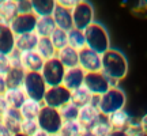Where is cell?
<instances>
[{
	"label": "cell",
	"instance_id": "obj_33",
	"mask_svg": "<svg viewBox=\"0 0 147 136\" xmlns=\"http://www.w3.org/2000/svg\"><path fill=\"white\" fill-rule=\"evenodd\" d=\"M112 127H110L109 121H108V117H101L100 121L95 124L90 131H91V133L94 136H109L110 132H112Z\"/></svg>",
	"mask_w": 147,
	"mask_h": 136
},
{
	"label": "cell",
	"instance_id": "obj_46",
	"mask_svg": "<svg viewBox=\"0 0 147 136\" xmlns=\"http://www.w3.org/2000/svg\"><path fill=\"white\" fill-rule=\"evenodd\" d=\"M34 136H51V135H48L47 132H44V131H41V129H40V131L37 132V133H36Z\"/></svg>",
	"mask_w": 147,
	"mask_h": 136
},
{
	"label": "cell",
	"instance_id": "obj_9",
	"mask_svg": "<svg viewBox=\"0 0 147 136\" xmlns=\"http://www.w3.org/2000/svg\"><path fill=\"white\" fill-rule=\"evenodd\" d=\"M69 102H71V91L61 84V86H56V87H48L42 105L60 110L64 105L69 104Z\"/></svg>",
	"mask_w": 147,
	"mask_h": 136
},
{
	"label": "cell",
	"instance_id": "obj_30",
	"mask_svg": "<svg viewBox=\"0 0 147 136\" xmlns=\"http://www.w3.org/2000/svg\"><path fill=\"white\" fill-rule=\"evenodd\" d=\"M84 129L78 121H64L61 129L59 132L60 136H80Z\"/></svg>",
	"mask_w": 147,
	"mask_h": 136
},
{
	"label": "cell",
	"instance_id": "obj_22",
	"mask_svg": "<svg viewBox=\"0 0 147 136\" xmlns=\"http://www.w3.org/2000/svg\"><path fill=\"white\" fill-rule=\"evenodd\" d=\"M18 15L16 1L14 0H3L0 1V22L10 25Z\"/></svg>",
	"mask_w": 147,
	"mask_h": 136
},
{
	"label": "cell",
	"instance_id": "obj_14",
	"mask_svg": "<svg viewBox=\"0 0 147 136\" xmlns=\"http://www.w3.org/2000/svg\"><path fill=\"white\" fill-rule=\"evenodd\" d=\"M84 78H86V72L80 67L68 68L65 69V75L63 79V86L69 91L82 87L84 84Z\"/></svg>",
	"mask_w": 147,
	"mask_h": 136
},
{
	"label": "cell",
	"instance_id": "obj_23",
	"mask_svg": "<svg viewBox=\"0 0 147 136\" xmlns=\"http://www.w3.org/2000/svg\"><path fill=\"white\" fill-rule=\"evenodd\" d=\"M4 98L7 101V105L11 109H21L22 105L26 102L27 97L22 89H7L4 93Z\"/></svg>",
	"mask_w": 147,
	"mask_h": 136
},
{
	"label": "cell",
	"instance_id": "obj_43",
	"mask_svg": "<svg viewBox=\"0 0 147 136\" xmlns=\"http://www.w3.org/2000/svg\"><path fill=\"white\" fill-rule=\"evenodd\" d=\"M139 123H140V125H142V129H143V132H144V136H147V113L140 117Z\"/></svg>",
	"mask_w": 147,
	"mask_h": 136
},
{
	"label": "cell",
	"instance_id": "obj_41",
	"mask_svg": "<svg viewBox=\"0 0 147 136\" xmlns=\"http://www.w3.org/2000/svg\"><path fill=\"white\" fill-rule=\"evenodd\" d=\"M12 135H14V133L3 124V121L0 120V136H12Z\"/></svg>",
	"mask_w": 147,
	"mask_h": 136
},
{
	"label": "cell",
	"instance_id": "obj_8",
	"mask_svg": "<svg viewBox=\"0 0 147 136\" xmlns=\"http://www.w3.org/2000/svg\"><path fill=\"white\" fill-rule=\"evenodd\" d=\"M83 86L91 93L93 97L98 98V97L105 94L110 87L117 86V84L110 82L102 72H91V73H86Z\"/></svg>",
	"mask_w": 147,
	"mask_h": 136
},
{
	"label": "cell",
	"instance_id": "obj_40",
	"mask_svg": "<svg viewBox=\"0 0 147 136\" xmlns=\"http://www.w3.org/2000/svg\"><path fill=\"white\" fill-rule=\"evenodd\" d=\"M8 109V105H7V101H5L4 95H0V117L4 114Z\"/></svg>",
	"mask_w": 147,
	"mask_h": 136
},
{
	"label": "cell",
	"instance_id": "obj_13",
	"mask_svg": "<svg viewBox=\"0 0 147 136\" xmlns=\"http://www.w3.org/2000/svg\"><path fill=\"white\" fill-rule=\"evenodd\" d=\"M15 41L16 36L11 26L0 22V53L10 56L15 50Z\"/></svg>",
	"mask_w": 147,
	"mask_h": 136
},
{
	"label": "cell",
	"instance_id": "obj_27",
	"mask_svg": "<svg viewBox=\"0 0 147 136\" xmlns=\"http://www.w3.org/2000/svg\"><path fill=\"white\" fill-rule=\"evenodd\" d=\"M131 116L128 114V112L125 110H119V112H115L113 114H110L108 117V121H109L110 127L113 129H125L127 125L129 124L131 121Z\"/></svg>",
	"mask_w": 147,
	"mask_h": 136
},
{
	"label": "cell",
	"instance_id": "obj_6",
	"mask_svg": "<svg viewBox=\"0 0 147 136\" xmlns=\"http://www.w3.org/2000/svg\"><path fill=\"white\" fill-rule=\"evenodd\" d=\"M41 75L48 87H56L63 84V79L65 75V68L57 57L45 60L44 67L41 69Z\"/></svg>",
	"mask_w": 147,
	"mask_h": 136
},
{
	"label": "cell",
	"instance_id": "obj_4",
	"mask_svg": "<svg viewBox=\"0 0 147 136\" xmlns=\"http://www.w3.org/2000/svg\"><path fill=\"white\" fill-rule=\"evenodd\" d=\"M22 90L25 91V94H26L29 100L37 101V102L42 104L45 93L48 90V86L45 83L44 78H42L41 72H26Z\"/></svg>",
	"mask_w": 147,
	"mask_h": 136
},
{
	"label": "cell",
	"instance_id": "obj_25",
	"mask_svg": "<svg viewBox=\"0 0 147 136\" xmlns=\"http://www.w3.org/2000/svg\"><path fill=\"white\" fill-rule=\"evenodd\" d=\"M42 109V104L37 102V101L29 100L27 98L26 102L22 105V108L19 109L23 120H37V117L40 114V112Z\"/></svg>",
	"mask_w": 147,
	"mask_h": 136
},
{
	"label": "cell",
	"instance_id": "obj_11",
	"mask_svg": "<svg viewBox=\"0 0 147 136\" xmlns=\"http://www.w3.org/2000/svg\"><path fill=\"white\" fill-rule=\"evenodd\" d=\"M37 19L38 18L33 12H30V14H18L15 19L10 23V26L12 29V32L15 33V36L36 33Z\"/></svg>",
	"mask_w": 147,
	"mask_h": 136
},
{
	"label": "cell",
	"instance_id": "obj_15",
	"mask_svg": "<svg viewBox=\"0 0 147 136\" xmlns=\"http://www.w3.org/2000/svg\"><path fill=\"white\" fill-rule=\"evenodd\" d=\"M52 18L55 21V23H56L57 29H61L64 32H69L71 29H74L71 10L65 8V7H61L57 3H56V8H55V11L52 14Z\"/></svg>",
	"mask_w": 147,
	"mask_h": 136
},
{
	"label": "cell",
	"instance_id": "obj_20",
	"mask_svg": "<svg viewBox=\"0 0 147 136\" xmlns=\"http://www.w3.org/2000/svg\"><path fill=\"white\" fill-rule=\"evenodd\" d=\"M56 8L55 0H32V11L37 18L52 16Z\"/></svg>",
	"mask_w": 147,
	"mask_h": 136
},
{
	"label": "cell",
	"instance_id": "obj_48",
	"mask_svg": "<svg viewBox=\"0 0 147 136\" xmlns=\"http://www.w3.org/2000/svg\"><path fill=\"white\" fill-rule=\"evenodd\" d=\"M52 136H60V135H59V133H57V135H52Z\"/></svg>",
	"mask_w": 147,
	"mask_h": 136
},
{
	"label": "cell",
	"instance_id": "obj_35",
	"mask_svg": "<svg viewBox=\"0 0 147 136\" xmlns=\"http://www.w3.org/2000/svg\"><path fill=\"white\" fill-rule=\"evenodd\" d=\"M125 131L129 136H144V132H143V129H142L140 123H139V121H135L134 118H131L129 124H128L125 128Z\"/></svg>",
	"mask_w": 147,
	"mask_h": 136
},
{
	"label": "cell",
	"instance_id": "obj_18",
	"mask_svg": "<svg viewBox=\"0 0 147 136\" xmlns=\"http://www.w3.org/2000/svg\"><path fill=\"white\" fill-rule=\"evenodd\" d=\"M38 40L40 37L36 33H29V34H22V36H16L15 41V49L18 52L25 53V52H33L37 49L38 45Z\"/></svg>",
	"mask_w": 147,
	"mask_h": 136
},
{
	"label": "cell",
	"instance_id": "obj_47",
	"mask_svg": "<svg viewBox=\"0 0 147 136\" xmlns=\"http://www.w3.org/2000/svg\"><path fill=\"white\" fill-rule=\"evenodd\" d=\"M12 136H27V135H25V133H22V132H18V133H14Z\"/></svg>",
	"mask_w": 147,
	"mask_h": 136
},
{
	"label": "cell",
	"instance_id": "obj_7",
	"mask_svg": "<svg viewBox=\"0 0 147 136\" xmlns=\"http://www.w3.org/2000/svg\"><path fill=\"white\" fill-rule=\"evenodd\" d=\"M74 29L84 32L94 22V7L89 1H78L72 10Z\"/></svg>",
	"mask_w": 147,
	"mask_h": 136
},
{
	"label": "cell",
	"instance_id": "obj_10",
	"mask_svg": "<svg viewBox=\"0 0 147 136\" xmlns=\"http://www.w3.org/2000/svg\"><path fill=\"white\" fill-rule=\"evenodd\" d=\"M79 67L86 73L101 72L102 69V55L91 50L90 48H83L79 50Z\"/></svg>",
	"mask_w": 147,
	"mask_h": 136
},
{
	"label": "cell",
	"instance_id": "obj_1",
	"mask_svg": "<svg viewBox=\"0 0 147 136\" xmlns=\"http://www.w3.org/2000/svg\"><path fill=\"white\" fill-rule=\"evenodd\" d=\"M128 68L129 65H128V60H127L125 55L119 49L110 48L108 52L102 55L101 72L115 84H117L120 80L125 78L128 73Z\"/></svg>",
	"mask_w": 147,
	"mask_h": 136
},
{
	"label": "cell",
	"instance_id": "obj_2",
	"mask_svg": "<svg viewBox=\"0 0 147 136\" xmlns=\"http://www.w3.org/2000/svg\"><path fill=\"white\" fill-rule=\"evenodd\" d=\"M127 102V95L124 90L119 86H113L104 95L95 98V105L100 110L101 116L109 117L115 112L123 110Z\"/></svg>",
	"mask_w": 147,
	"mask_h": 136
},
{
	"label": "cell",
	"instance_id": "obj_31",
	"mask_svg": "<svg viewBox=\"0 0 147 136\" xmlns=\"http://www.w3.org/2000/svg\"><path fill=\"white\" fill-rule=\"evenodd\" d=\"M49 38H51V41H52L53 46L56 48V50H60V49H63V48H65L68 45V36H67V32H64L61 29H56Z\"/></svg>",
	"mask_w": 147,
	"mask_h": 136
},
{
	"label": "cell",
	"instance_id": "obj_32",
	"mask_svg": "<svg viewBox=\"0 0 147 136\" xmlns=\"http://www.w3.org/2000/svg\"><path fill=\"white\" fill-rule=\"evenodd\" d=\"M59 112H60V116H61L63 121H78L79 108L72 102L64 105Z\"/></svg>",
	"mask_w": 147,
	"mask_h": 136
},
{
	"label": "cell",
	"instance_id": "obj_45",
	"mask_svg": "<svg viewBox=\"0 0 147 136\" xmlns=\"http://www.w3.org/2000/svg\"><path fill=\"white\" fill-rule=\"evenodd\" d=\"M80 136H94V135L91 133V131H89V129H84V131L80 133Z\"/></svg>",
	"mask_w": 147,
	"mask_h": 136
},
{
	"label": "cell",
	"instance_id": "obj_34",
	"mask_svg": "<svg viewBox=\"0 0 147 136\" xmlns=\"http://www.w3.org/2000/svg\"><path fill=\"white\" fill-rule=\"evenodd\" d=\"M40 131L37 120H22L21 124V132L27 136H34Z\"/></svg>",
	"mask_w": 147,
	"mask_h": 136
},
{
	"label": "cell",
	"instance_id": "obj_29",
	"mask_svg": "<svg viewBox=\"0 0 147 136\" xmlns=\"http://www.w3.org/2000/svg\"><path fill=\"white\" fill-rule=\"evenodd\" d=\"M67 36H68V46L76 49L78 52L86 48V38L83 32L78 29H71L69 32H67Z\"/></svg>",
	"mask_w": 147,
	"mask_h": 136
},
{
	"label": "cell",
	"instance_id": "obj_36",
	"mask_svg": "<svg viewBox=\"0 0 147 136\" xmlns=\"http://www.w3.org/2000/svg\"><path fill=\"white\" fill-rule=\"evenodd\" d=\"M18 14H30L32 11V0H18L16 1Z\"/></svg>",
	"mask_w": 147,
	"mask_h": 136
},
{
	"label": "cell",
	"instance_id": "obj_24",
	"mask_svg": "<svg viewBox=\"0 0 147 136\" xmlns=\"http://www.w3.org/2000/svg\"><path fill=\"white\" fill-rule=\"evenodd\" d=\"M56 29L57 27H56V23H55L52 16H44V18L37 19L36 34L40 38H49Z\"/></svg>",
	"mask_w": 147,
	"mask_h": 136
},
{
	"label": "cell",
	"instance_id": "obj_42",
	"mask_svg": "<svg viewBox=\"0 0 147 136\" xmlns=\"http://www.w3.org/2000/svg\"><path fill=\"white\" fill-rule=\"evenodd\" d=\"M7 83H5V78L3 75H0V95H4V93L7 91Z\"/></svg>",
	"mask_w": 147,
	"mask_h": 136
},
{
	"label": "cell",
	"instance_id": "obj_44",
	"mask_svg": "<svg viewBox=\"0 0 147 136\" xmlns=\"http://www.w3.org/2000/svg\"><path fill=\"white\" fill-rule=\"evenodd\" d=\"M109 136H129L125 129H112Z\"/></svg>",
	"mask_w": 147,
	"mask_h": 136
},
{
	"label": "cell",
	"instance_id": "obj_17",
	"mask_svg": "<svg viewBox=\"0 0 147 136\" xmlns=\"http://www.w3.org/2000/svg\"><path fill=\"white\" fill-rule=\"evenodd\" d=\"M56 57H57L59 61L64 65L65 69L79 67V52L76 50V49L68 46V45H67L65 48H63V49L57 50Z\"/></svg>",
	"mask_w": 147,
	"mask_h": 136
},
{
	"label": "cell",
	"instance_id": "obj_38",
	"mask_svg": "<svg viewBox=\"0 0 147 136\" xmlns=\"http://www.w3.org/2000/svg\"><path fill=\"white\" fill-rule=\"evenodd\" d=\"M21 56L22 53L18 52V50H14V52L11 53L10 56H8V60H10V64L11 67H22V61H21Z\"/></svg>",
	"mask_w": 147,
	"mask_h": 136
},
{
	"label": "cell",
	"instance_id": "obj_12",
	"mask_svg": "<svg viewBox=\"0 0 147 136\" xmlns=\"http://www.w3.org/2000/svg\"><path fill=\"white\" fill-rule=\"evenodd\" d=\"M102 117L100 113V110L95 105V98L93 104H89L86 106L79 108V116H78V123L82 125L83 129H91L93 127L100 121V118Z\"/></svg>",
	"mask_w": 147,
	"mask_h": 136
},
{
	"label": "cell",
	"instance_id": "obj_28",
	"mask_svg": "<svg viewBox=\"0 0 147 136\" xmlns=\"http://www.w3.org/2000/svg\"><path fill=\"white\" fill-rule=\"evenodd\" d=\"M36 52L38 53L44 60L53 59V57H56V55H57V50H56V48L53 46L51 38H40Z\"/></svg>",
	"mask_w": 147,
	"mask_h": 136
},
{
	"label": "cell",
	"instance_id": "obj_19",
	"mask_svg": "<svg viewBox=\"0 0 147 136\" xmlns=\"http://www.w3.org/2000/svg\"><path fill=\"white\" fill-rule=\"evenodd\" d=\"M0 120L3 121V124H4L12 133L21 132V124H22V120H23V118H22L21 112L18 109H11V108H8L7 112L0 117Z\"/></svg>",
	"mask_w": 147,
	"mask_h": 136
},
{
	"label": "cell",
	"instance_id": "obj_3",
	"mask_svg": "<svg viewBox=\"0 0 147 136\" xmlns=\"http://www.w3.org/2000/svg\"><path fill=\"white\" fill-rule=\"evenodd\" d=\"M84 38H86V46L91 50L104 55L110 48V37L104 25L98 22H93L86 30H84Z\"/></svg>",
	"mask_w": 147,
	"mask_h": 136
},
{
	"label": "cell",
	"instance_id": "obj_21",
	"mask_svg": "<svg viewBox=\"0 0 147 136\" xmlns=\"http://www.w3.org/2000/svg\"><path fill=\"white\" fill-rule=\"evenodd\" d=\"M25 76H26V71L22 67H11V69L4 76L7 87L8 89H22Z\"/></svg>",
	"mask_w": 147,
	"mask_h": 136
},
{
	"label": "cell",
	"instance_id": "obj_5",
	"mask_svg": "<svg viewBox=\"0 0 147 136\" xmlns=\"http://www.w3.org/2000/svg\"><path fill=\"white\" fill-rule=\"evenodd\" d=\"M37 123H38V128L41 131L47 132L48 135H57L61 125H63V118L60 116V112L53 108H48L42 105V109L40 114L37 117Z\"/></svg>",
	"mask_w": 147,
	"mask_h": 136
},
{
	"label": "cell",
	"instance_id": "obj_39",
	"mask_svg": "<svg viewBox=\"0 0 147 136\" xmlns=\"http://www.w3.org/2000/svg\"><path fill=\"white\" fill-rule=\"evenodd\" d=\"M57 4H60L61 7H65V8H68V10H72L74 7L76 5V0H69V1H65V0H59V1H56Z\"/></svg>",
	"mask_w": 147,
	"mask_h": 136
},
{
	"label": "cell",
	"instance_id": "obj_37",
	"mask_svg": "<svg viewBox=\"0 0 147 136\" xmlns=\"http://www.w3.org/2000/svg\"><path fill=\"white\" fill-rule=\"evenodd\" d=\"M10 69H11V64H10V60H8V56L0 53V75L5 76Z\"/></svg>",
	"mask_w": 147,
	"mask_h": 136
},
{
	"label": "cell",
	"instance_id": "obj_16",
	"mask_svg": "<svg viewBox=\"0 0 147 136\" xmlns=\"http://www.w3.org/2000/svg\"><path fill=\"white\" fill-rule=\"evenodd\" d=\"M21 61H22V68L26 72H41L44 63H45V60L36 50L22 53Z\"/></svg>",
	"mask_w": 147,
	"mask_h": 136
},
{
	"label": "cell",
	"instance_id": "obj_26",
	"mask_svg": "<svg viewBox=\"0 0 147 136\" xmlns=\"http://www.w3.org/2000/svg\"><path fill=\"white\" fill-rule=\"evenodd\" d=\"M94 98L95 97H93L91 93L84 86L71 91V102L75 104L78 108H82V106H86V105H89V104H93Z\"/></svg>",
	"mask_w": 147,
	"mask_h": 136
}]
</instances>
